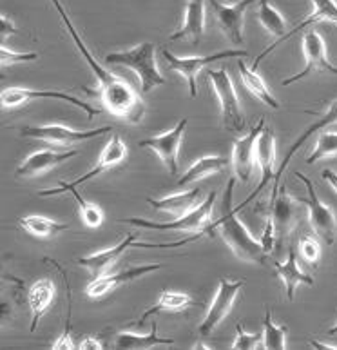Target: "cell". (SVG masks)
Returning <instances> with one entry per match:
<instances>
[{"label":"cell","mask_w":337,"mask_h":350,"mask_svg":"<svg viewBox=\"0 0 337 350\" xmlns=\"http://www.w3.org/2000/svg\"><path fill=\"white\" fill-rule=\"evenodd\" d=\"M299 254L308 265L317 269L319 260H321V245H319V241L310 234L303 236L299 241Z\"/></svg>","instance_id":"37"},{"label":"cell","mask_w":337,"mask_h":350,"mask_svg":"<svg viewBox=\"0 0 337 350\" xmlns=\"http://www.w3.org/2000/svg\"><path fill=\"white\" fill-rule=\"evenodd\" d=\"M71 194H73L78 204H80V216H82V221L85 224V227H89V229H96V227H100L102 221H104V213H102V209H100L98 205L85 202V200L78 194L77 189H73Z\"/></svg>","instance_id":"36"},{"label":"cell","mask_w":337,"mask_h":350,"mask_svg":"<svg viewBox=\"0 0 337 350\" xmlns=\"http://www.w3.org/2000/svg\"><path fill=\"white\" fill-rule=\"evenodd\" d=\"M303 213V202L301 198H294L291 193H286L285 187L281 189L274 202L270 204V219L274 224L275 243L281 245L288 238L294 227L299 221V216Z\"/></svg>","instance_id":"14"},{"label":"cell","mask_w":337,"mask_h":350,"mask_svg":"<svg viewBox=\"0 0 337 350\" xmlns=\"http://www.w3.org/2000/svg\"><path fill=\"white\" fill-rule=\"evenodd\" d=\"M194 305V299L185 293H174V291H161L160 298L156 301V305H152L150 308H147L146 312L141 314L140 319H138V325H144L147 318L150 316H156L160 312H183Z\"/></svg>","instance_id":"30"},{"label":"cell","mask_w":337,"mask_h":350,"mask_svg":"<svg viewBox=\"0 0 337 350\" xmlns=\"http://www.w3.org/2000/svg\"><path fill=\"white\" fill-rule=\"evenodd\" d=\"M234 185H236V176L230 178L227 183L224 200V216L213 224H208L203 229V234L213 236L211 230H218L221 240L227 243V247L234 252V256L239 258L241 262L247 263H260L263 265L269 258V252L263 247L261 241H258L254 236L250 234V230L245 227V224L236 216L238 209H232V194Z\"/></svg>","instance_id":"1"},{"label":"cell","mask_w":337,"mask_h":350,"mask_svg":"<svg viewBox=\"0 0 337 350\" xmlns=\"http://www.w3.org/2000/svg\"><path fill=\"white\" fill-rule=\"evenodd\" d=\"M328 338H334V336H337V323L334 325V327H330V329H328Z\"/></svg>","instance_id":"44"},{"label":"cell","mask_w":337,"mask_h":350,"mask_svg":"<svg viewBox=\"0 0 337 350\" xmlns=\"http://www.w3.org/2000/svg\"><path fill=\"white\" fill-rule=\"evenodd\" d=\"M53 5L57 8L58 15H60V21H62L64 27L68 29V33L71 35V38H73V42L77 44V49L80 53H82V57L85 58V62L89 64V68L93 69L94 77H96V80H98V88H104V85L111 84V82H114V80H118L120 77L118 75L114 73H109L107 69L104 68V66H100L96 60L93 58V55H91V51H89L87 47H85V44H83V40L80 38V35H78L77 27L73 26V22H71V18H69V15L66 13V10H64V5L60 0H51Z\"/></svg>","instance_id":"24"},{"label":"cell","mask_w":337,"mask_h":350,"mask_svg":"<svg viewBox=\"0 0 337 350\" xmlns=\"http://www.w3.org/2000/svg\"><path fill=\"white\" fill-rule=\"evenodd\" d=\"M337 154V133H321L319 138L316 142V147L308 158H306V163L312 165V163L319 162V160H325V158L336 157Z\"/></svg>","instance_id":"35"},{"label":"cell","mask_w":337,"mask_h":350,"mask_svg":"<svg viewBox=\"0 0 337 350\" xmlns=\"http://www.w3.org/2000/svg\"><path fill=\"white\" fill-rule=\"evenodd\" d=\"M22 229L37 238H53L69 229L68 224H60L57 219L46 218V216H26L21 219Z\"/></svg>","instance_id":"32"},{"label":"cell","mask_w":337,"mask_h":350,"mask_svg":"<svg viewBox=\"0 0 337 350\" xmlns=\"http://www.w3.org/2000/svg\"><path fill=\"white\" fill-rule=\"evenodd\" d=\"M38 98H49V100H60V102H68L73 104L75 107L82 111L83 115L87 116V120H93L94 116L98 115L100 111L94 109L93 105L87 102H82L80 98L73 96V94L64 93V91H37V89H27V88H5L0 93V102L4 109H13L18 105H24L27 102Z\"/></svg>","instance_id":"8"},{"label":"cell","mask_w":337,"mask_h":350,"mask_svg":"<svg viewBox=\"0 0 337 350\" xmlns=\"http://www.w3.org/2000/svg\"><path fill=\"white\" fill-rule=\"evenodd\" d=\"M205 33V0H187L182 27L169 37V40H189L192 46L202 42Z\"/></svg>","instance_id":"21"},{"label":"cell","mask_w":337,"mask_h":350,"mask_svg":"<svg viewBox=\"0 0 337 350\" xmlns=\"http://www.w3.org/2000/svg\"><path fill=\"white\" fill-rule=\"evenodd\" d=\"M161 53L165 57L169 69L174 71V73H180L183 79L187 80L191 98H196V77L205 66L216 62V60H221V58H243L249 55L245 49H227V51L213 53V55H205V57H176L167 47Z\"/></svg>","instance_id":"7"},{"label":"cell","mask_w":337,"mask_h":350,"mask_svg":"<svg viewBox=\"0 0 337 350\" xmlns=\"http://www.w3.org/2000/svg\"><path fill=\"white\" fill-rule=\"evenodd\" d=\"M312 8H314V10H312V13L308 18H305V21L301 22V24H297V26L286 33L285 37L281 38V40H278L274 46L267 47V49L261 53L260 57L256 58L254 66H252V69H254V71H258L261 60L269 57L270 51H274L275 47L280 46V44L285 42V40H288L291 37H294L296 33L303 31V29H306V27L312 26V24H317V22H332V24H337V2L336 0H312Z\"/></svg>","instance_id":"20"},{"label":"cell","mask_w":337,"mask_h":350,"mask_svg":"<svg viewBox=\"0 0 337 350\" xmlns=\"http://www.w3.org/2000/svg\"><path fill=\"white\" fill-rule=\"evenodd\" d=\"M256 162L260 165L261 169V180L258 183V187L252 194H250L249 198L243 200L241 205L238 207L239 209H243L245 205L252 204L256 200V196H260V193L263 189H267L269 185H272L275 178V171H274V165H275V135L274 131L270 129V127L265 126V129L261 131L260 138H258V144H256Z\"/></svg>","instance_id":"17"},{"label":"cell","mask_w":337,"mask_h":350,"mask_svg":"<svg viewBox=\"0 0 337 350\" xmlns=\"http://www.w3.org/2000/svg\"><path fill=\"white\" fill-rule=\"evenodd\" d=\"M200 198H202V191L200 189H191V191L171 194V196H165V198L160 200L147 198V204H150V207L154 211L169 213V215H174L178 218V216L187 215L189 211L198 207Z\"/></svg>","instance_id":"27"},{"label":"cell","mask_w":337,"mask_h":350,"mask_svg":"<svg viewBox=\"0 0 337 350\" xmlns=\"http://www.w3.org/2000/svg\"><path fill=\"white\" fill-rule=\"evenodd\" d=\"M16 29H15V24H13V21H10L8 16L2 15L0 16V35H2V44L5 42V38H8V35H16Z\"/></svg>","instance_id":"40"},{"label":"cell","mask_w":337,"mask_h":350,"mask_svg":"<svg viewBox=\"0 0 337 350\" xmlns=\"http://www.w3.org/2000/svg\"><path fill=\"white\" fill-rule=\"evenodd\" d=\"M245 280H238V282H230L227 278H221L219 280V287L216 291V296H214L213 304L208 307L205 318L198 327V334L200 338H208L213 336V332L216 330L221 321L228 316V312L232 310V305L238 298L239 291L243 288Z\"/></svg>","instance_id":"10"},{"label":"cell","mask_w":337,"mask_h":350,"mask_svg":"<svg viewBox=\"0 0 337 350\" xmlns=\"http://www.w3.org/2000/svg\"><path fill=\"white\" fill-rule=\"evenodd\" d=\"M85 91L96 96L109 113H113L114 116H118L122 120L129 122V124H141L144 116H146L147 107L144 98L122 77L111 84L104 85V88H98V91H89V89H85Z\"/></svg>","instance_id":"3"},{"label":"cell","mask_w":337,"mask_h":350,"mask_svg":"<svg viewBox=\"0 0 337 350\" xmlns=\"http://www.w3.org/2000/svg\"><path fill=\"white\" fill-rule=\"evenodd\" d=\"M194 349H208V347L205 345V343H196V345H194Z\"/></svg>","instance_id":"45"},{"label":"cell","mask_w":337,"mask_h":350,"mask_svg":"<svg viewBox=\"0 0 337 350\" xmlns=\"http://www.w3.org/2000/svg\"><path fill=\"white\" fill-rule=\"evenodd\" d=\"M135 241H136V234L133 232V234L125 236L118 245L111 247V249H105V251L94 252V254H91V256L78 258L77 263L78 265L85 267V269L91 272V276L93 278L104 276V274H107V271H109L111 267L118 262L120 256H122L127 249H131V247L135 245Z\"/></svg>","instance_id":"23"},{"label":"cell","mask_w":337,"mask_h":350,"mask_svg":"<svg viewBox=\"0 0 337 350\" xmlns=\"http://www.w3.org/2000/svg\"><path fill=\"white\" fill-rule=\"evenodd\" d=\"M78 154L77 149H71L68 152H55L51 149H44V151L33 152L31 157H27L24 162L21 163V167L16 169L15 174L18 178H37L42 176L47 171H51L53 167H57L66 160H71Z\"/></svg>","instance_id":"22"},{"label":"cell","mask_w":337,"mask_h":350,"mask_svg":"<svg viewBox=\"0 0 337 350\" xmlns=\"http://www.w3.org/2000/svg\"><path fill=\"white\" fill-rule=\"evenodd\" d=\"M274 269H275V274L283 280L285 294L288 301H292L294 296H296L297 285H301V283H305V285H308V287L314 285V278L308 276L306 272L301 271L299 263H297L296 249H294V247L288 249V258H286V262L285 263L275 262Z\"/></svg>","instance_id":"25"},{"label":"cell","mask_w":337,"mask_h":350,"mask_svg":"<svg viewBox=\"0 0 337 350\" xmlns=\"http://www.w3.org/2000/svg\"><path fill=\"white\" fill-rule=\"evenodd\" d=\"M111 131H113V127L111 126L98 127V129H89V131H75V129H69V127L60 126V124H49V126L40 127H24V129H22V136L47 142V144H51V146L69 147Z\"/></svg>","instance_id":"13"},{"label":"cell","mask_w":337,"mask_h":350,"mask_svg":"<svg viewBox=\"0 0 337 350\" xmlns=\"http://www.w3.org/2000/svg\"><path fill=\"white\" fill-rule=\"evenodd\" d=\"M312 347H316V349H332L337 350L336 345H327V343H321V341H310Z\"/></svg>","instance_id":"43"},{"label":"cell","mask_w":337,"mask_h":350,"mask_svg":"<svg viewBox=\"0 0 337 350\" xmlns=\"http://www.w3.org/2000/svg\"><path fill=\"white\" fill-rule=\"evenodd\" d=\"M296 178L299 182L305 183L306 193H308V196H306V198H301V202H303V204L306 205V209H308V221H310V227L327 245H334L337 238V218L336 215H334V211L319 200L316 187H314V183H312L310 178H306L305 174L299 173V171L296 173Z\"/></svg>","instance_id":"6"},{"label":"cell","mask_w":337,"mask_h":350,"mask_svg":"<svg viewBox=\"0 0 337 350\" xmlns=\"http://www.w3.org/2000/svg\"><path fill=\"white\" fill-rule=\"evenodd\" d=\"M127 157V146L124 144V140L120 138V135H113L111 136V140L107 142V146L104 147V151L100 154V160L96 163V167L91 169L87 174H83L82 178H77L75 182L66 183L60 182V189H47V191H42L38 193V196H57V194H64V193H71L73 189H77L78 185H82V183L89 182V180H93L98 174L105 173V171H109L113 169L114 165H118L122 163Z\"/></svg>","instance_id":"11"},{"label":"cell","mask_w":337,"mask_h":350,"mask_svg":"<svg viewBox=\"0 0 337 350\" xmlns=\"http://www.w3.org/2000/svg\"><path fill=\"white\" fill-rule=\"evenodd\" d=\"M114 349H125V350H135V349H152L158 345H174L172 338H161L158 334V323L156 319L152 321L149 334H136V332H118L114 338Z\"/></svg>","instance_id":"28"},{"label":"cell","mask_w":337,"mask_h":350,"mask_svg":"<svg viewBox=\"0 0 337 350\" xmlns=\"http://www.w3.org/2000/svg\"><path fill=\"white\" fill-rule=\"evenodd\" d=\"M232 349L236 350H250V349H265L263 334H249L241 325H236V340L232 341Z\"/></svg>","instance_id":"38"},{"label":"cell","mask_w":337,"mask_h":350,"mask_svg":"<svg viewBox=\"0 0 337 350\" xmlns=\"http://www.w3.org/2000/svg\"><path fill=\"white\" fill-rule=\"evenodd\" d=\"M239 77H241V82H243L245 88L250 91V94H254L256 98L263 102L265 105L272 107V109H280V102L275 100L269 85L265 84V80L258 75V71L247 68V64L243 60H239Z\"/></svg>","instance_id":"31"},{"label":"cell","mask_w":337,"mask_h":350,"mask_svg":"<svg viewBox=\"0 0 337 350\" xmlns=\"http://www.w3.org/2000/svg\"><path fill=\"white\" fill-rule=\"evenodd\" d=\"M214 202H216V191L208 194L198 207L189 211L187 215L178 216L176 219H171V221H152V219L146 218H120V221L138 227V229L174 230V232H185V234L194 232V234L203 236V229L207 227V224L213 218Z\"/></svg>","instance_id":"4"},{"label":"cell","mask_w":337,"mask_h":350,"mask_svg":"<svg viewBox=\"0 0 337 350\" xmlns=\"http://www.w3.org/2000/svg\"><path fill=\"white\" fill-rule=\"evenodd\" d=\"M286 327H278L272 321V312L269 308L265 310V319H263V347L265 349H274L281 350L286 349Z\"/></svg>","instance_id":"34"},{"label":"cell","mask_w":337,"mask_h":350,"mask_svg":"<svg viewBox=\"0 0 337 350\" xmlns=\"http://www.w3.org/2000/svg\"><path fill=\"white\" fill-rule=\"evenodd\" d=\"M208 82L213 84L214 93L219 100V107H221V120L227 131L239 135L245 129V115L241 109V102H239L236 89H234L232 80L228 77L227 69H211L208 71Z\"/></svg>","instance_id":"5"},{"label":"cell","mask_w":337,"mask_h":350,"mask_svg":"<svg viewBox=\"0 0 337 350\" xmlns=\"http://www.w3.org/2000/svg\"><path fill=\"white\" fill-rule=\"evenodd\" d=\"M105 64L113 66H124L135 71L140 80L141 93L147 94L158 85H165L167 80L158 69L156 64V47L152 42H141L131 47L127 51H116L105 55Z\"/></svg>","instance_id":"2"},{"label":"cell","mask_w":337,"mask_h":350,"mask_svg":"<svg viewBox=\"0 0 337 350\" xmlns=\"http://www.w3.org/2000/svg\"><path fill=\"white\" fill-rule=\"evenodd\" d=\"M230 163V158L227 157H203L200 160L192 163L191 167L185 171L180 180H178V185L183 187V185H189V183H196L200 180H205L208 176H214V174H219Z\"/></svg>","instance_id":"29"},{"label":"cell","mask_w":337,"mask_h":350,"mask_svg":"<svg viewBox=\"0 0 337 350\" xmlns=\"http://www.w3.org/2000/svg\"><path fill=\"white\" fill-rule=\"evenodd\" d=\"M80 349L87 350V349H96V350H102L104 349V345L100 343L96 338H93V336H89V338H85V340L80 341Z\"/></svg>","instance_id":"41"},{"label":"cell","mask_w":337,"mask_h":350,"mask_svg":"<svg viewBox=\"0 0 337 350\" xmlns=\"http://www.w3.org/2000/svg\"><path fill=\"white\" fill-rule=\"evenodd\" d=\"M55 294H57V285L53 283V280H47V278L38 280L29 288L27 301H29V308H31V327H29L31 332H35L42 316L49 310L53 299H55Z\"/></svg>","instance_id":"26"},{"label":"cell","mask_w":337,"mask_h":350,"mask_svg":"<svg viewBox=\"0 0 337 350\" xmlns=\"http://www.w3.org/2000/svg\"><path fill=\"white\" fill-rule=\"evenodd\" d=\"M321 176L325 182L330 183V187H332L334 191L337 193V173H334L332 169H325V171L321 173Z\"/></svg>","instance_id":"42"},{"label":"cell","mask_w":337,"mask_h":350,"mask_svg":"<svg viewBox=\"0 0 337 350\" xmlns=\"http://www.w3.org/2000/svg\"><path fill=\"white\" fill-rule=\"evenodd\" d=\"M254 2L256 0H239L238 4L227 5L221 4L219 0H207L208 8H211L214 18H216V26L219 27V31L224 33L234 46L243 44L245 13Z\"/></svg>","instance_id":"15"},{"label":"cell","mask_w":337,"mask_h":350,"mask_svg":"<svg viewBox=\"0 0 337 350\" xmlns=\"http://www.w3.org/2000/svg\"><path fill=\"white\" fill-rule=\"evenodd\" d=\"M160 269L161 263H149V265L129 267V269H125V271L118 272V274H104V276L94 278L93 282L89 283L87 287H85V294H87L89 298H102V296H105V294L114 291V288H118L120 285L135 282L138 278L147 276L150 272L160 271Z\"/></svg>","instance_id":"19"},{"label":"cell","mask_w":337,"mask_h":350,"mask_svg":"<svg viewBox=\"0 0 337 350\" xmlns=\"http://www.w3.org/2000/svg\"><path fill=\"white\" fill-rule=\"evenodd\" d=\"M38 53H15L8 49V47L2 44L0 47V66L2 68H8V66H15V64H27V62H37Z\"/></svg>","instance_id":"39"},{"label":"cell","mask_w":337,"mask_h":350,"mask_svg":"<svg viewBox=\"0 0 337 350\" xmlns=\"http://www.w3.org/2000/svg\"><path fill=\"white\" fill-rule=\"evenodd\" d=\"M258 18L260 24L267 29L269 35L275 37V42L286 35V21L283 18L280 11L275 10L274 5L270 4L269 0H260V8H258Z\"/></svg>","instance_id":"33"},{"label":"cell","mask_w":337,"mask_h":350,"mask_svg":"<svg viewBox=\"0 0 337 350\" xmlns=\"http://www.w3.org/2000/svg\"><path fill=\"white\" fill-rule=\"evenodd\" d=\"M303 55H305V68L301 73L292 75L288 79H285L281 82L283 88L286 85L294 84L297 80L306 79L308 75L312 73H330V75H337V66H334L330 60H328V53H327V42H325V38L321 37V33L319 31H306L303 35Z\"/></svg>","instance_id":"9"},{"label":"cell","mask_w":337,"mask_h":350,"mask_svg":"<svg viewBox=\"0 0 337 350\" xmlns=\"http://www.w3.org/2000/svg\"><path fill=\"white\" fill-rule=\"evenodd\" d=\"M265 129V118H261L252 129L245 136H241L239 140H236L232 147V157H230V163H232L234 176L241 183H247L252 176L256 163V144L260 138L261 131Z\"/></svg>","instance_id":"16"},{"label":"cell","mask_w":337,"mask_h":350,"mask_svg":"<svg viewBox=\"0 0 337 350\" xmlns=\"http://www.w3.org/2000/svg\"><path fill=\"white\" fill-rule=\"evenodd\" d=\"M330 124H337V98L332 100L330 102V105L327 107V111L323 113V115H319V118H317L314 124H310V126L306 127L305 131L301 133V136L297 138L294 144L291 146V149H288V152L285 154V158H283V163L280 165V169H278V173H275V178L274 182H272V193H270V204L274 202V198L278 196V193H280V182L283 180V174H285L286 167H288V163H291V160L294 158V154H296L297 151H299L301 147H303V144H305L308 138H310L312 135H316L317 131H321V129H325L327 126H330Z\"/></svg>","instance_id":"18"},{"label":"cell","mask_w":337,"mask_h":350,"mask_svg":"<svg viewBox=\"0 0 337 350\" xmlns=\"http://www.w3.org/2000/svg\"><path fill=\"white\" fill-rule=\"evenodd\" d=\"M187 124V118H182L176 126L172 127L171 131H165L158 136H150V138H146V140H140L138 146L141 149H150L156 157L160 158L161 163L165 165L169 173L178 174V154H180V147H182L183 135H185Z\"/></svg>","instance_id":"12"}]
</instances>
